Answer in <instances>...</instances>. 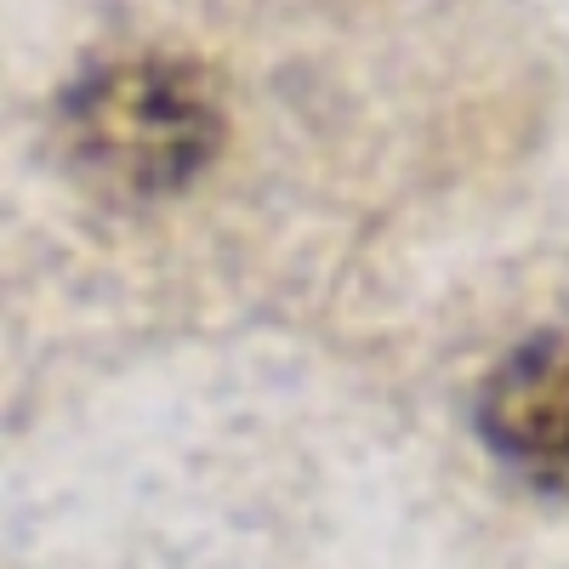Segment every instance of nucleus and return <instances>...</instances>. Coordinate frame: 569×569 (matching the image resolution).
Listing matches in <instances>:
<instances>
[{
	"mask_svg": "<svg viewBox=\"0 0 569 569\" xmlns=\"http://www.w3.org/2000/svg\"><path fill=\"white\" fill-rule=\"evenodd\" d=\"M485 450L547 496H569V330L507 348L472 399Z\"/></svg>",
	"mask_w": 569,
	"mask_h": 569,
	"instance_id": "f03ea898",
	"label": "nucleus"
},
{
	"mask_svg": "<svg viewBox=\"0 0 569 569\" xmlns=\"http://www.w3.org/2000/svg\"><path fill=\"white\" fill-rule=\"evenodd\" d=\"M228 137L217 80L188 58H114L58 98L69 171L114 206H154L194 182Z\"/></svg>",
	"mask_w": 569,
	"mask_h": 569,
	"instance_id": "f257e3e1",
	"label": "nucleus"
}]
</instances>
